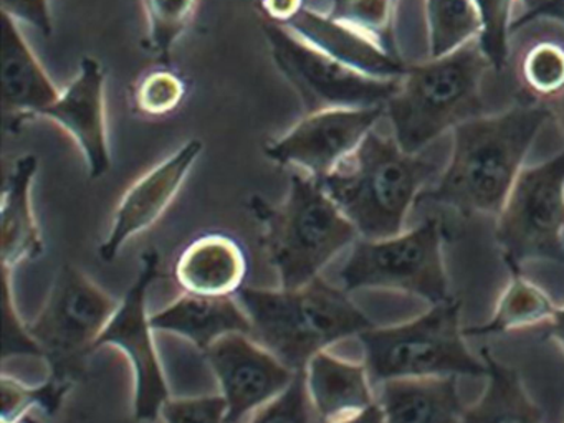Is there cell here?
Wrapping results in <instances>:
<instances>
[{
  "label": "cell",
  "mask_w": 564,
  "mask_h": 423,
  "mask_svg": "<svg viewBox=\"0 0 564 423\" xmlns=\"http://www.w3.org/2000/svg\"><path fill=\"white\" fill-rule=\"evenodd\" d=\"M547 116L546 106L531 105L462 122L455 128L451 164L435 187L419 198L464 215L497 217Z\"/></svg>",
  "instance_id": "6da1fadb"
},
{
  "label": "cell",
  "mask_w": 564,
  "mask_h": 423,
  "mask_svg": "<svg viewBox=\"0 0 564 423\" xmlns=\"http://www.w3.org/2000/svg\"><path fill=\"white\" fill-rule=\"evenodd\" d=\"M236 297L249 314L253 339L295 372H305L312 357L332 344L376 326L345 288L319 276L295 290L243 286Z\"/></svg>",
  "instance_id": "7a4b0ae2"
},
{
  "label": "cell",
  "mask_w": 564,
  "mask_h": 423,
  "mask_svg": "<svg viewBox=\"0 0 564 423\" xmlns=\"http://www.w3.org/2000/svg\"><path fill=\"white\" fill-rule=\"evenodd\" d=\"M249 210L262 228V247L285 290L305 286L349 245L355 225L329 197L319 178L295 171L280 204L253 195Z\"/></svg>",
  "instance_id": "3957f363"
},
{
  "label": "cell",
  "mask_w": 564,
  "mask_h": 423,
  "mask_svg": "<svg viewBox=\"0 0 564 423\" xmlns=\"http://www.w3.org/2000/svg\"><path fill=\"white\" fill-rule=\"evenodd\" d=\"M434 172L432 162L371 131L322 184L359 238L381 240L401 234L412 204Z\"/></svg>",
  "instance_id": "277c9868"
},
{
  "label": "cell",
  "mask_w": 564,
  "mask_h": 423,
  "mask_svg": "<svg viewBox=\"0 0 564 423\" xmlns=\"http://www.w3.org/2000/svg\"><path fill=\"white\" fill-rule=\"evenodd\" d=\"M490 65L478 39L441 58L408 66L386 102L394 139L409 154L481 111L480 82Z\"/></svg>",
  "instance_id": "5b68a950"
},
{
  "label": "cell",
  "mask_w": 564,
  "mask_h": 423,
  "mask_svg": "<svg viewBox=\"0 0 564 423\" xmlns=\"http://www.w3.org/2000/svg\"><path fill=\"white\" fill-rule=\"evenodd\" d=\"M460 301L431 304L414 319L359 334L372 382L421 377H484L487 364L465 343Z\"/></svg>",
  "instance_id": "8992f818"
},
{
  "label": "cell",
  "mask_w": 564,
  "mask_h": 423,
  "mask_svg": "<svg viewBox=\"0 0 564 423\" xmlns=\"http://www.w3.org/2000/svg\"><path fill=\"white\" fill-rule=\"evenodd\" d=\"M444 230L429 218L412 230L381 240L359 238L339 270L346 291L389 290L412 294L429 304L454 300L445 270Z\"/></svg>",
  "instance_id": "52a82bcc"
},
{
  "label": "cell",
  "mask_w": 564,
  "mask_h": 423,
  "mask_svg": "<svg viewBox=\"0 0 564 423\" xmlns=\"http://www.w3.org/2000/svg\"><path fill=\"white\" fill-rule=\"evenodd\" d=\"M118 306L84 271L70 263L61 268L44 307L28 326L47 359L52 379L74 382L82 360L95 349Z\"/></svg>",
  "instance_id": "ba28073f"
},
{
  "label": "cell",
  "mask_w": 564,
  "mask_h": 423,
  "mask_svg": "<svg viewBox=\"0 0 564 423\" xmlns=\"http://www.w3.org/2000/svg\"><path fill=\"white\" fill-rule=\"evenodd\" d=\"M495 238L510 271L528 261L564 267V152L520 172L497 215Z\"/></svg>",
  "instance_id": "9c48e42d"
},
{
  "label": "cell",
  "mask_w": 564,
  "mask_h": 423,
  "mask_svg": "<svg viewBox=\"0 0 564 423\" xmlns=\"http://www.w3.org/2000/svg\"><path fill=\"white\" fill-rule=\"evenodd\" d=\"M262 30L276 68L300 96L306 115L386 106L401 85L399 78H375L336 62L280 23L265 20Z\"/></svg>",
  "instance_id": "30bf717a"
},
{
  "label": "cell",
  "mask_w": 564,
  "mask_h": 423,
  "mask_svg": "<svg viewBox=\"0 0 564 423\" xmlns=\"http://www.w3.org/2000/svg\"><path fill=\"white\" fill-rule=\"evenodd\" d=\"M160 263L156 250L144 251L137 280L95 344V349L118 347L130 360L134 372V416L140 422H154L171 399L147 307L148 291L160 276Z\"/></svg>",
  "instance_id": "8fae6325"
},
{
  "label": "cell",
  "mask_w": 564,
  "mask_h": 423,
  "mask_svg": "<svg viewBox=\"0 0 564 423\" xmlns=\"http://www.w3.org/2000/svg\"><path fill=\"white\" fill-rule=\"evenodd\" d=\"M384 112L386 106L308 112L289 131L267 142V158L322 181L358 148Z\"/></svg>",
  "instance_id": "7c38bea8"
},
{
  "label": "cell",
  "mask_w": 564,
  "mask_h": 423,
  "mask_svg": "<svg viewBox=\"0 0 564 423\" xmlns=\"http://www.w3.org/2000/svg\"><path fill=\"white\" fill-rule=\"evenodd\" d=\"M204 357L219 382L226 423H240L282 395L299 373L249 334L220 337Z\"/></svg>",
  "instance_id": "4fadbf2b"
},
{
  "label": "cell",
  "mask_w": 564,
  "mask_h": 423,
  "mask_svg": "<svg viewBox=\"0 0 564 423\" xmlns=\"http://www.w3.org/2000/svg\"><path fill=\"white\" fill-rule=\"evenodd\" d=\"M203 149L204 144L199 139L184 142L174 154L131 185L115 212L110 231L101 241V260H115L130 238L153 227L163 217Z\"/></svg>",
  "instance_id": "5bb4252c"
},
{
  "label": "cell",
  "mask_w": 564,
  "mask_h": 423,
  "mask_svg": "<svg viewBox=\"0 0 564 423\" xmlns=\"http://www.w3.org/2000/svg\"><path fill=\"white\" fill-rule=\"evenodd\" d=\"M105 83L101 63L94 56H84L77 75L42 115V118L57 122L74 138L91 178L101 177L111 167Z\"/></svg>",
  "instance_id": "9a60e30c"
},
{
  "label": "cell",
  "mask_w": 564,
  "mask_h": 423,
  "mask_svg": "<svg viewBox=\"0 0 564 423\" xmlns=\"http://www.w3.org/2000/svg\"><path fill=\"white\" fill-rule=\"evenodd\" d=\"M57 88L41 59L19 29V22L2 12V106L4 126L11 134L29 119L42 118L57 101Z\"/></svg>",
  "instance_id": "2e32d148"
},
{
  "label": "cell",
  "mask_w": 564,
  "mask_h": 423,
  "mask_svg": "<svg viewBox=\"0 0 564 423\" xmlns=\"http://www.w3.org/2000/svg\"><path fill=\"white\" fill-rule=\"evenodd\" d=\"M283 26L336 62L365 75L394 79L402 78L408 72V66L402 65L395 55L386 52L378 43L356 32L351 26L333 19L329 13L303 7Z\"/></svg>",
  "instance_id": "e0dca14e"
},
{
  "label": "cell",
  "mask_w": 564,
  "mask_h": 423,
  "mask_svg": "<svg viewBox=\"0 0 564 423\" xmlns=\"http://www.w3.org/2000/svg\"><path fill=\"white\" fill-rule=\"evenodd\" d=\"M247 273L246 251L239 241L223 234H207L191 241L174 267L176 283L194 296H236L246 286Z\"/></svg>",
  "instance_id": "ac0fdd59"
},
{
  "label": "cell",
  "mask_w": 564,
  "mask_h": 423,
  "mask_svg": "<svg viewBox=\"0 0 564 423\" xmlns=\"http://www.w3.org/2000/svg\"><path fill=\"white\" fill-rule=\"evenodd\" d=\"M306 390L319 423L338 422L378 402L365 362L322 350L305 369Z\"/></svg>",
  "instance_id": "d6986e66"
},
{
  "label": "cell",
  "mask_w": 564,
  "mask_h": 423,
  "mask_svg": "<svg viewBox=\"0 0 564 423\" xmlns=\"http://www.w3.org/2000/svg\"><path fill=\"white\" fill-rule=\"evenodd\" d=\"M154 329L184 337L199 350H206L227 334H249L252 323L236 296L206 297L184 294L151 316Z\"/></svg>",
  "instance_id": "ffe728a7"
},
{
  "label": "cell",
  "mask_w": 564,
  "mask_h": 423,
  "mask_svg": "<svg viewBox=\"0 0 564 423\" xmlns=\"http://www.w3.org/2000/svg\"><path fill=\"white\" fill-rule=\"evenodd\" d=\"M39 159L25 154L15 161L6 175L0 212L2 268L14 270L24 261L44 253V238L32 207V184L37 175Z\"/></svg>",
  "instance_id": "44dd1931"
},
{
  "label": "cell",
  "mask_w": 564,
  "mask_h": 423,
  "mask_svg": "<svg viewBox=\"0 0 564 423\" xmlns=\"http://www.w3.org/2000/svg\"><path fill=\"white\" fill-rule=\"evenodd\" d=\"M378 402L388 423H462L465 410L457 377L388 380Z\"/></svg>",
  "instance_id": "7402d4cb"
},
{
  "label": "cell",
  "mask_w": 564,
  "mask_h": 423,
  "mask_svg": "<svg viewBox=\"0 0 564 423\" xmlns=\"http://www.w3.org/2000/svg\"><path fill=\"white\" fill-rule=\"evenodd\" d=\"M480 356L487 364V386L477 402L465 406L462 423H541L543 413L528 393L520 372L500 362L487 347Z\"/></svg>",
  "instance_id": "603a6c76"
},
{
  "label": "cell",
  "mask_w": 564,
  "mask_h": 423,
  "mask_svg": "<svg viewBox=\"0 0 564 423\" xmlns=\"http://www.w3.org/2000/svg\"><path fill=\"white\" fill-rule=\"evenodd\" d=\"M511 278L498 297L487 323L464 327L465 336H495L544 326L553 317L556 304L546 291L528 280L523 270L510 271Z\"/></svg>",
  "instance_id": "cb8c5ba5"
},
{
  "label": "cell",
  "mask_w": 564,
  "mask_h": 423,
  "mask_svg": "<svg viewBox=\"0 0 564 423\" xmlns=\"http://www.w3.org/2000/svg\"><path fill=\"white\" fill-rule=\"evenodd\" d=\"M432 58H441L480 36L481 23L474 0H425Z\"/></svg>",
  "instance_id": "d4e9b609"
},
{
  "label": "cell",
  "mask_w": 564,
  "mask_h": 423,
  "mask_svg": "<svg viewBox=\"0 0 564 423\" xmlns=\"http://www.w3.org/2000/svg\"><path fill=\"white\" fill-rule=\"evenodd\" d=\"M147 19V48L167 63L196 15L199 0H141Z\"/></svg>",
  "instance_id": "484cf974"
},
{
  "label": "cell",
  "mask_w": 564,
  "mask_h": 423,
  "mask_svg": "<svg viewBox=\"0 0 564 423\" xmlns=\"http://www.w3.org/2000/svg\"><path fill=\"white\" fill-rule=\"evenodd\" d=\"M395 6L398 0H332L329 15L394 55L392 23Z\"/></svg>",
  "instance_id": "4316f807"
},
{
  "label": "cell",
  "mask_w": 564,
  "mask_h": 423,
  "mask_svg": "<svg viewBox=\"0 0 564 423\" xmlns=\"http://www.w3.org/2000/svg\"><path fill=\"white\" fill-rule=\"evenodd\" d=\"M67 380L48 377L42 386L31 387L14 377L2 376V422L18 423L32 409H42L47 415L57 412L70 390Z\"/></svg>",
  "instance_id": "83f0119b"
},
{
  "label": "cell",
  "mask_w": 564,
  "mask_h": 423,
  "mask_svg": "<svg viewBox=\"0 0 564 423\" xmlns=\"http://www.w3.org/2000/svg\"><path fill=\"white\" fill-rule=\"evenodd\" d=\"M520 78L540 98L553 99L564 91V46L554 40H540L524 52Z\"/></svg>",
  "instance_id": "f1b7e54d"
},
{
  "label": "cell",
  "mask_w": 564,
  "mask_h": 423,
  "mask_svg": "<svg viewBox=\"0 0 564 423\" xmlns=\"http://www.w3.org/2000/svg\"><path fill=\"white\" fill-rule=\"evenodd\" d=\"M186 96V83L171 69L160 68L138 79L131 91L134 111L150 118L170 115Z\"/></svg>",
  "instance_id": "f546056e"
},
{
  "label": "cell",
  "mask_w": 564,
  "mask_h": 423,
  "mask_svg": "<svg viewBox=\"0 0 564 423\" xmlns=\"http://www.w3.org/2000/svg\"><path fill=\"white\" fill-rule=\"evenodd\" d=\"M474 3L481 23L478 42L490 65L501 69L508 58V33L513 0H474Z\"/></svg>",
  "instance_id": "4dcf8cb0"
},
{
  "label": "cell",
  "mask_w": 564,
  "mask_h": 423,
  "mask_svg": "<svg viewBox=\"0 0 564 423\" xmlns=\"http://www.w3.org/2000/svg\"><path fill=\"white\" fill-rule=\"evenodd\" d=\"M308 390H306L305 372L296 373L289 389L257 410L250 423H318Z\"/></svg>",
  "instance_id": "1f68e13d"
},
{
  "label": "cell",
  "mask_w": 564,
  "mask_h": 423,
  "mask_svg": "<svg viewBox=\"0 0 564 423\" xmlns=\"http://www.w3.org/2000/svg\"><path fill=\"white\" fill-rule=\"evenodd\" d=\"M166 423H226L223 395L170 399L161 410Z\"/></svg>",
  "instance_id": "d6a6232c"
},
{
  "label": "cell",
  "mask_w": 564,
  "mask_h": 423,
  "mask_svg": "<svg viewBox=\"0 0 564 423\" xmlns=\"http://www.w3.org/2000/svg\"><path fill=\"white\" fill-rule=\"evenodd\" d=\"M4 271V359L12 356H42L41 347L24 326L18 310H15L14 296L11 288V270Z\"/></svg>",
  "instance_id": "836d02e7"
},
{
  "label": "cell",
  "mask_w": 564,
  "mask_h": 423,
  "mask_svg": "<svg viewBox=\"0 0 564 423\" xmlns=\"http://www.w3.org/2000/svg\"><path fill=\"white\" fill-rule=\"evenodd\" d=\"M0 3L2 12L34 26L42 35L51 36L54 32L51 0H0Z\"/></svg>",
  "instance_id": "e575fe53"
},
{
  "label": "cell",
  "mask_w": 564,
  "mask_h": 423,
  "mask_svg": "<svg viewBox=\"0 0 564 423\" xmlns=\"http://www.w3.org/2000/svg\"><path fill=\"white\" fill-rule=\"evenodd\" d=\"M262 12L270 22L285 25L305 7L303 0H260Z\"/></svg>",
  "instance_id": "d590c367"
},
{
  "label": "cell",
  "mask_w": 564,
  "mask_h": 423,
  "mask_svg": "<svg viewBox=\"0 0 564 423\" xmlns=\"http://www.w3.org/2000/svg\"><path fill=\"white\" fill-rule=\"evenodd\" d=\"M520 2L523 7V15L514 22V29L536 17L564 12V0H520Z\"/></svg>",
  "instance_id": "8d00e7d4"
},
{
  "label": "cell",
  "mask_w": 564,
  "mask_h": 423,
  "mask_svg": "<svg viewBox=\"0 0 564 423\" xmlns=\"http://www.w3.org/2000/svg\"><path fill=\"white\" fill-rule=\"evenodd\" d=\"M543 327L544 336L554 340L564 352V306L556 307L553 317Z\"/></svg>",
  "instance_id": "74e56055"
},
{
  "label": "cell",
  "mask_w": 564,
  "mask_h": 423,
  "mask_svg": "<svg viewBox=\"0 0 564 423\" xmlns=\"http://www.w3.org/2000/svg\"><path fill=\"white\" fill-rule=\"evenodd\" d=\"M332 423H388L386 422L384 410L379 405V402L372 403L368 409L361 410L356 415L348 416V419L338 420Z\"/></svg>",
  "instance_id": "f35d334b"
},
{
  "label": "cell",
  "mask_w": 564,
  "mask_h": 423,
  "mask_svg": "<svg viewBox=\"0 0 564 423\" xmlns=\"http://www.w3.org/2000/svg\"><path fill=\"white\" fill-rule=\"evenodd\" d=\"M550 112L560 122L561 131L564 132V91L557 95L556 98L551 99Z\"/></svg>",
  "instance_id": "ab89813d"
},
{
  "label": "cell",
  "mask_w": 564,
  "mask_h": 423,
  "mask_svg": "<svg viewBox=\"0 0 564 423\" xmlns=\"http://www.w3.org/2000/svg\"><path fill=\"white\" fill-rule=\"evenodd\" d=\"M21 423H37V420L32 419L31 415L24 416V419L21 420Z\"/></svg>",
  "instance_id": "60d3db41"
}]
</instances>
